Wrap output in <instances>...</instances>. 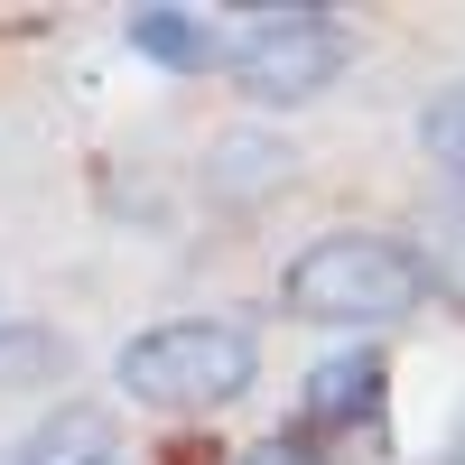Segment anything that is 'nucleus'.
Segmentation results:
<instances>
[{"mask_svg": "<svg viewBox=\"0 0 465 465\" xmlns=\"http://www.w3.org/2000/svg\"><path fill=\"white\" fill-rule=\"evenodd\" d=\"M429 298V261L401 232H372V223H344V232H317L289 270H280V307L298 326H401L410 307Z\"/></svg>", "mask_w": 465, "mask_h": 465, "instance_id": "f257e3e1", "label": "nucleus"}, {"mask_svg": "<svg viewBox=\"0 0 465 465\" xmlns=\"http://www.w3.org/2000/svg\"><path fill=\"white\" fill-rule=\"evenodd\" d=\"M112 381L140 401V410H232L261 381V335L242 317H168V326H140L122 354H112Z\"/></svg>", "mask_w": 465, "mask_h": 465, "instance_id": "f03ea898", "label": "nucleus"}, {"mask_svg": "<svg viewBox=\"0 0 465 465\" xmlns=\"http://www.w3.org/2000/svg\"><path fill=\"white\" fill-rule=\"evenodd\" d=\"M344 65H354V28L335 10H317V0L252 10V37L232 47V94L261 103V112H289V103H317Z\"/></svg>", "mask_w": 465, "mask_h": 465, "instance_id": "7ed1b4c3", "label": "nucleus"}, {"mask_svg": "<svg viewBox=\"0 0 465 465\" xmlns=\"http://www.w3.org/2000/svg\"><path fill=\"white\" fill-rule=\"evenodd\" d=\"M363 419H381V354L372 344H354V354H335L307 372V391H298V447H317L335 429H363Z\"/></svg>", "mask_w": 465, "mask_h": 465, "instance_id": "20e7f679", "label": "nucleus"}, {"mask_svg": "<svg viewBox=\"0 0 465 465\" xmlns=\"http://www.w3.org/2000/svg\"><path fill=\"white\" fill-rule=\"evenodd\" d=\"M0 465H122V429H112V410L65 401V410L37 419V429L0 456Z\"/></svg>", "mask_w": 465, "mask_h": 465, "instance_id": "39448f33", "label": "nucleus"}, {"mask_svg": "<svg viewBox=\"0 0 465 465\" xmlns=\"http://www.w3.org/2000/svg\"><path fill=\"white\" fill-rule=\"evenodd\" d=\"M280 177H289V140H270V131H223L205 149V196L214 205H261Z\"/></svg>", "mask_w": 465, "mask_h": 465, "instance_id": "423d86ee", "label": "nucleus"}, {"mask_svg": "<svg viewBox=\"0 0 465 465\" xmlns=\"http://www.w3.org/2000/svg\"><path fill=\"white\" fill-rule=\"evenodd\" d=\"M65 335L56 326H28V317H0V401H19V391H56L65 381Z\"/></svg>", "mask_w": 465, "mask_h": 465, "instance_id": "0eeeda50", "label": "nucleus"}, {"mask_svg": "<svg viewBox=\"0 0 465 465\" xmlns=\"http://www.w3.org/2000/svg\"><path fill=\"white\" fill-rule=\"evenodd\" d=\"M131 47L149 56V65H214V28L196 19V10H177V0H149V10H131Z\"/></svg>", "mask_w": 465, "mask_h": 465, "instance_id": "6e6552de", "label": "nucleus"}, {"mask_svg": "<svg viewBox=\"0 0 465 465\" xmlns=\"http://www.w3.org/2000/svg\"><path fill=\"white\" fill-rule=\"evenodd\" d=\"M419 261H429V298H447L465 317V186L447 205H429V232H419Z\"/></svg>", "mask_w": 465, "mask_h": 465, "instance_id": "1a4fd4ad", "label": "nucleus"}, {"mask_svg": "<svg viewBox=\"0 0 465 465\" xmlns=\"http://www.w3.org/2000/svg\"><path fill=\"white\" fill-rule=\"evenodd\" d=\"M419 149H429V168H447V177L465 186V74L419 103Z\"/></svg>", "mask_w": 465, "mask_h": 465, "instance_id": "9d476101", "label": "nucleus"}, {"mask_svg": "<svg viewBox=\"0 0 465 465\" xmlns=\"http://www.w3.org/2000/svg\"><path fill=\"white\" fill-rule=\"evenodd\" d=\"M242 465H317V447H298V438L280 429V438H270V447H252Z\"/></svg>", "mask_w": 465, "mask_h": 465, "instance_id": "9b49d317", "label": "nucleus"}, {"mask_svg": "<svg viewBox=\"0 0 465 465\" xmlns=\"http://www.w3.org/2000/svg\"><path fill=\"white\" fill-rule=\"evenodd\" d=\"M438 465H465V429H456V438H447V456H438Z\"/></svg>", "mask_w": 465, "mask_h": 465, "instance_id": "f8f14e48", "label": "nucleus"}]
</instances>
